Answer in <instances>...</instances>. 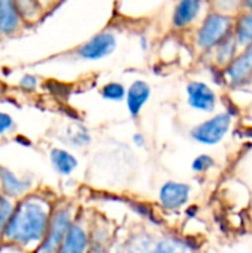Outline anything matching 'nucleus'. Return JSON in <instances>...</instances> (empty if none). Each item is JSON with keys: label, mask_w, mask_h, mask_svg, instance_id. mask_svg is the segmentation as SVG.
Masks as SVG:
<instances>
[{"label": "nucleus", "mask_w": 252, "mask_h": 253, "mask_svg": "<svg viewBox=\"0 0 252 253\" xmlns=\"http://www.w3.org/2000/svg\"><path fill=\"white\" fill-rule=\"evenodd\" d=\"M56 202L52 193L40 188L18 200L1 243L18 246L27 253L36 252L46 236Z\"/></svg>", "instance_id": "nucleus-1"}, {"label": "nucleus", "mask_w": 252, "mask_h": 253, "mask_svg": "<svg viewBox=\"0 0 252 253\" xmlns=\"http://www.w3.org/2000/svg\"><path fill=\"white\" fill-rule=\"evenodd\" d=\"M235 16L208 9L195 28L193 46L201 55H209L221 42L233 34Z\"/></svg>", "instance_id": "nucleus-2"}, {"label": "nucleus", "mask_w": 252, "mask_h": 253, "mask_svg": "<svg viewBox=\"0 0 252 253\" xmlns=\"http://www.w3.org/2000/svg\"><path fill=\"white\" fill-rule=\"evenodd\" d=\"M82 206L73 199H58L50 216L46 236L34 253H56L59 251L68 230L76 221Z\"/></svg>", "instance_id": "nucleus-3"}, {"label": "nucleus", "mask_w": 252, "mask_h": 253, "mask_svg": "<svg viewBox=\"0 0 252 253\" xmlns=\"http://www.w3.org/2000/svg\"><path fill=\"white\" fill-rule=\"evenodd\" d=\"M160 231V225L134 224L120 239H116L111 253H151Z\"/></svg>", "instance_id": "nucleus-4"}, {"label": "nucleus", "mask_w": 252, "mask_h": 253, "mask_svg": "<svg viewBox=\"0 0 252 253\" xmlns=\"http://www.w3.org/2000/svg\"><path fill=\"white\" fill-rule=\"evenodd\" d=\"M233 126V116L229 111L215 113L203 122L198 123L190 129V138L206 147L218 145L230 132Z\"/></svg>", "instance_id": "nucleus-5"}, {"label": "nucleus", "mask_w": 252, "mask_h": 253, "mask_svg": "<svg viewBox=\"0 0 252 253\" xmlns=\"http://www.w3.org/2000/svg\"><path fill=\"white\" fill-rule=\"evenodd\" d=\"M117 36L111 30H104L94 34L76 49V56L83 61H101L108 58L117 49Z\"/></svg>", "instance_id": "nucleus-6"}, {"label": "nucleus", "mask_w": 252, "mask_h": 253, "mask_svg": "<svg viewBox=\"0 0 252 253\" xmlns=\"http://www.w3.org/2000/svg\"><path fill=\"white\" fill-rule=\"evenodd\" d=\"M221 80L233 89H241L252 83V44L241 49L233 62L221 71Z\"/></svg>", "instance_id": "nucleus-7"}, {"label": "nucleus", "mask_w": 252, "mask_h": 253, "mask_svg": "<svg viewBox=\"0 0 252 253\" xmlns=\"http://www.w3.org/2000/svg\"><path fill=\"white\" fill-rule=\"evenodd\" d=\"M192 191V185L187 182L166 181L157 191V206L168 213L178 212L190 202Z\"/></svg>", "instance_id": "nucleus-8"}, {"label": "nucleus", "mask_w": 252, "mask_h": 253, "mask_svg": "<svg viewBox=\"0 0 252 253\" xmlns=\"http://www.w3.org/2000/svg\"><path fill=\"white\" fill-rule=\"evenodd\" d=\"M186 101L192 110L211 114L218 105V95L206 82L190 80L186 84Z\"/></svg>", "instance_id": "nucleus-9"}, {"label": "nucleus", "mask_w": 252, "mask_h": 253, "mask_svg": "<svg viewBox=\"0 0 252 253\" xmlns=\"http://www.w3.org/2000/svg\"><path fill=\"white\" fill-rule=\"evenodd\" d=\"M206 0H177L172 9L171 27L175 31H186L196 27L203 18V7Z\"/></svg>", "instance_id": "nucleus-10"}, {"label": "nucleus", "mask_w": 252, "mask_h": 253, "mask_svg": "<svg viewBox=\"0 0 252 253\" xmlns=\"http://www.w3.org/2000/svg\"><path fill=\"white\" fill-rule=\"evenodd\" d=\"M117 239V231L113 222L95 212L92 231H91V246L89 253H111L114 242Z\"/></svg>", "instance_id": "nucleus-11"}, {"label": "nucleus", "mask_w": 252, "mask_h": 253, "mask_svg": "<svg viewBox=\"0 0 252 253\" xmlns=\"http://www.w3.org/2000/svg\"><path fill=\"white\" fill-rule=\"evenodd\" d=\"M33 190H36L33 176H18L10 169L0 165V194L18 202Z\"/></svg>", "instance_id": "nucleus-12"}, {"label": "nucleus", "mask_w": 252, "mask_h": 253, "mask_svg": "<svg viewBox=\"0 0 252 253\" xmlns=\"http://www.w3.org/2000/svg\"><path fill=\"white\" fill-rule=\"evenodd\" d=\"M150 98H151V86L146 80L137 79L128 86L125 102H126V110H128L131 119H134V120L140 119V116H141L144 107L147 105V102L150 101Z\"/></svg>", "instance_id": "nucleus-13"}, {"label": "nucleus", "mask_w": 252, "mask_h": 253, "mask_svg": "<svg viewBox=\"0 0 252 253\" xmlns=\"http://www.w3.org/2000/svg\"><path fill=\"white\" fill-rule=\"evenodd\" d=\"M22 12L16 0H0V34L12 36L19 30Z\"/></svg>", "instance_id": "nucleus-14"}, {"label": "nucleus", "mask_w": 252, "mask_h": 253, "mask_svg": "<svg viewBox=\"0 0 252 253\" xmlns=\"http://www.w3.org/2000/svg\"><path fill=\"white\" fill-rule=\"evenodd\" d=\"M241 52V46L238 44L235 36L232 34L230 37H227L224 42H221L209 55H211V65L217 70H224L226 67H229L233 59L238 56V53Z\"/></svg>", "instance_id": "nucleus-15"}, {"label": "nucleus", "mask_w": 252, "mask_h": 253, "mask_svg": "<svg viewBox=\"0 0 252 253\" xmlns=\"http://www.w3.org/2000/svg\"><path fill=\"white\" fill-rule=\"evenodd\" d=\"M49 160L53 170L61 176H70L79 166L76 156L64 148H52L49 151Z\"/></svg>", "instance_id": "nucleus-16"}, {"label": "nucleus", "mask_w": 252, "mask_h": 253, "mask_svg": "<svg viewBox=\"0 0 252 253\" xmlns=\"http://www.w3.org/2000/svg\"><path fill=\"white\" fill-rule=\"evenodd\" d=\"M233 36L241 49L252 44V9H242L235 16Z\"/></svg>", "instance_id": "nucleus-17"}, {"label": "nucleus", "mask_w": 252, "mask_h": 253, "mask_svg": "<svg viewBox=\"0 0 252 253\" xmlns=\"http://www.w3.org/2000/svg\"><path fill=\"white\" fill-rule=\"evenodd\" d=\"M128 87L120 82H107L100 87V96L108 102H122L126 98Z\"/></svg>", "instance_id": "nucleus-18"}, {"label": "nucleus", "mask_w": 252, "mask_h": 253, "mask_svg": "<svg viewBox=\"0 0 252 253\" xmlns=\"http://www.w3.org/2000/svg\"><path fill=\"white\" fill-rule=\"evenodd\" d=\"M91 141H92V136L89 130L83 126H73L67 130L65 144L74 148H85L91 144Z\"/></svg>", "instance_id": "nucleus-19"}, {"label": "nucleus", "mask_w": 252, "mask_h": 253, "mask_svg": "<svg viewBox=\"0 0 252 253\" xmlns=\"http://www.w3.org/2000/svg\"><path fill=\"white\" fill-rule=\"evenodd\" d=\"M208 1V9L218 10L232 16H236L242 9V0H206Z\"/></svg>", "instance_id": "nucleus-20"}, {"label": "nucleus", "mask_w": 252, "mask_h": 253, "mask_svg": "<svg viewBox=\"0 0 252 253\" xmlns=\"http://www.w3.org/2000/svg\"><path fill=\"white\" fill-rule=\"evenodd\" d=\"M190 168L195 175H205L215 168V159L208 153H201L192 160Z\"/></svg>", "instance_id": "nucleus-21"}, {"label": "nucleus", "mask_w": 252, "mask_h": 253, "mask_svg": "<svg viewBox=\"0 0 252 253\" xmlns=\"http://www.w3.org/2000/svg\"><path fill=\"white\" fill-rule=\"evenodd\" d=\"M15 206H16V202L0 194V243H1V237H3V233L12 218V213L15 211Z\"/></svg>", "instance_id": "nucleus-22"}, {"label": "nucleus", "mask_w": 252, "mask_h": 253, "mask_svg": "<svg viewBox=\"0 0 252 253\" xmlns=\"http://www.w3.org/2000/svg\"><path fill=\"white\" fill-rule=\"evenodd\" d=\"M15 129V122L13 119L7 114V113H3L0 111V135H4V133H9Z\"/></svg>", "instance_id": "nucleus-23"}, {"label": "nucleus", "mask_w": 252, "mask_h": 253, "mask_svg": "<svg viewBox=\"0 0 252 253\" xmlns=\"http://www.w3.org/2000/svg\"><path fill=\"white\" fill-rule=\"evenodd\" d=\"M37 84H39V80H37V77L36 76H33V74H25V76H22L21 77V80H19V86L22 87V89H25V90H34L36 87H37Z\"/></svg>", "instance_id": "nucleus-24"}, {"label": "nucleus", "mask_w": 252, "mask_h": 253, "mask_svg": "<svg viewBox=\"0 0 252 253\" xmlns=\"http://www.w3.org/2000/svg\"><path fill=\"white\" fill-rule=\"evenodd\" d=\"M16 3H18V6H19V9H21L22 15H24L27 10H33L34 7L40 6L36 0H16Z\"/></svg>", "instance_id": "nucleus-25"}, {"label": "nucleus", "mask_w": 252, "mask_h": 253, "mask_svg": "<svg viewBox=\"0 0 252 253\" xmlns=\"http://www.w3.org/2000/svg\"><path fill=\"white\" fill-rule=\"evenodd\" d=\"M132 142L138 148H144L147 145V139H146L144 133H140V132H137V133L132 135Z\"/></svg>", "instance_id": "nucleus-26"}, {"label": "nucleus", "mask_w": 252, "mask_h": 253, "mask_svg": "<svg viewBox=\"0 0 252 253\" xmlns=\"http://www.w3.org/2000/svg\"><path fill=\"white\" fill-rule=\"evenodd\" d=\"M0 253H27L18 246H12L7 243H0Z\"/></svg>", "instance_id": "nucleus-27"}, {"label": "nucleus", "mask_w": 252, "mask_h": 253, "mask_svg": "<svg viewBox=\"0 0 252 253\" xmlns=\"http://www.w3.org/2000/svg\"><path fill=\"white\" fill-rule=\"evenodd\" d=\"M140 47H141L143 50H147V49H149V43H147V39H146V37H141V40H140Z\"/></svg>", "instance_id": "nucleus-28"}, {"label": "nucleus", "mask_w": 252, "mask_h": 253, "mask_svg": "<svg viewBox=\"0 0 252 253\" xmlns=\"http://www.w3.org/2000/svg\"><path fill=\"white\" fill-rule=\"evenodd\" d=\"M244 9H252V0H242Z\"/></svg>", "instance_id": "nucleus-29"}, {"label": "nucleus", "mask_w": 252, "mask_h": 253, "mask_svg": "<svg viewBox=\"0 0 252 253\" xmlns=\"http://www.w3.org/2000/svg\"><path fill=\"white\" fill-rule=\"evenodd\" d=\"M39 4H49V3H53L55 0H36Z\"/></svg>", "instance_id": "nucleus-30"}]
</instances>
